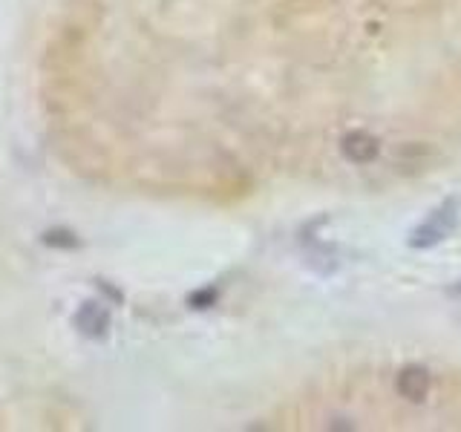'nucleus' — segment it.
<instances>
[{
  "label": "nucleus",
  "mask_w": 461,
  "mask_h": 432,
  "mask_svg": "<svg viewBox=\"0 0 461 432\" xmlns=\"http://www.w3.org/2000/svg\"><path fill=\"white\" fill-rule=\"evenodd\" d=\"M458 225V202L456 199H447L444 205H438L432 213H427V220L410 230V248L415 251H427V248H436L438 242H444L447 237L453 234Z\"/></svg>",
  "instance_id": "f257e3e1"
},
{
  "label": "nucleus",
  "mask_w": 461,
  "mask_h": 432,
  "mask_svg": "<svg viewBox=\"0 0 461 432\" xmlns=\"http://www.w3.org/2000/svg\"><path fill=\"white\" fill-rule=\"evenodd\" d=\"M72 326L78 328V335L90 338V340H104L110 331V311L101 306V302L90 300L81 302L78 311L72 314Z\"/></svg>",
  "instance_id": "f03ea898"
},
{
  "label": "nucleus",
  "mask_w": 461,
  "mask_h": 432,
  "mask_svg": "<svg viewBox=\"0 0 461 432\" xmlns=\"http://www.w3.org/2000/svg\"><path fill=\"white\" fill-rule=\"evenodd\" d=\"M432 389V374L427 366H403L395 378V392L410 403H424Z\"/></svg>",
  "instance_id": "7ed1b4c3"
},
{
  "label": "nucleus",
  "mask_w": 461,
  "mask_h": 432,
  "mask_svg": "<svg viewBox=\"0 0 461 432\" xmlns=\"http://www.w3.org/2000/svg\"><path fill=\"white\" fill-rule=\"evenodd\" d=\"M340 153L352 165H369L381 156V141L364 133V130H352V133H346L340 139Z\"/></svg>",
  "instance_id": "20e7f679"
},
{
  "label": "nucleus",
  "mask_w": 461,
  "mask_h": 432,
  "mask_svg": "<svg viewBox=\"0 0 461 432\" xmlns=\"http://www.w3.org/2000/svg\"><path fill=\"white\" fill-rule=\"evenodd\" d=\"M453 294H461V283H458V285H453Z\"/></svg>",
  "instance_id": "39448f33"
}]
</instances>
